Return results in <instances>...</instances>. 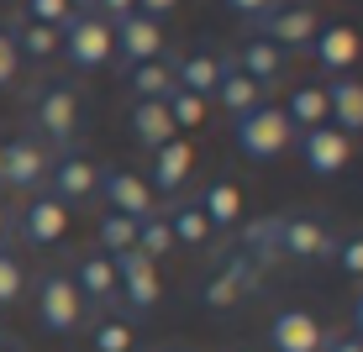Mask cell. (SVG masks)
I'll list each match as a JSON object with an SVG mask.
<instances>
[{"mask_svg":"<svg viewBox=\"0 0 363 352\" xmlns=\"http://www.w3.org/2000/svg\"><path fill=\"white\" fill-rule=\"evenodd\" d=\"M190 163H195V153H190V142H184V137H174V142H164L153 153V184L158 190H179L184 179H190Z\"/></svg>","mask_w":363,"mask_h":352,"instance_id":"cell-25","label":"cell"},{"mask_svg":"<svg viewBox=\"0 0 363 352\" xmlns=\"http://www.w3.org/2000/svg\"><path fill=\"white\" fill-rule=\"evenodd\" d=\"M253 289H258V263L232 253L227 263H216V273H211L206 284H200V305L206 310H237Z\"/></svg>","mask_w":363,"mask_h":352,"instance_id":"cell-9","label":"cell"},{"mask_svg":"<svg viewBox=\"0 0 363 352\" xmlns=\"http://www.w3.org/2000/svg\"><path fill=\"white\" fill-rule=\"evenodd\" d=\"M337 263H342L347 279H363V237H347V242H337Z\"/></svg>","mask_w":363,"mask_h":352,"instance_id":"cell-36","label":"cell"},{"mask_svg":"<svg viewBox=\"0 0 363 352\" xmlns=\"http://www.w3.org/2000/svg\"><path fill=\"white\" fill-rule=\"evenodd\" d=\"M158 352H179V347H158Z\"/></svg>","mask_w":363,"mask_h":352,"instance_id":"cell-46","label":"cell"},{"mask_svg":"<svg viewBox=\"0 0 363 352\" xmlns=\"http://www.w3.org/2000/svg\"><path fill=\"white\" fill-rule=\"evenodd\" d=\"M79 316H84V300L74 289L69 268H43V279H37V326L53 336H69L79 326Z\"/></svg>","mask_w":363,"mask_h":352,"instance_id":"cell-5","label":"cell"},{"mask_svg":"<svg viewBox=\"0 0 363 352\" xmlns=\"http://www.w3.org/2000/svg\"><path fill=\"white\" fill-rule=\"evenodd\" d=\"M132 253H143L147 263L169 258V253H174V232H169V216H147V221H137V237H132Z\"/></svg>","mask_w":363,"mask_h":352,"instance_id":"cell-30","label":"cell"},{"mask_svg":"<svg viewBox=\"0 0 363 352\" xmlns=\"http://www.w3.org/2000/svg\"><path fill=\"white\" fill-rule=\"evenodd\" d=\"M48 142H37V137H11L6 147H0V190H27L37 195L48 184Z\"/></svg>","mask_w":363,"mask_h":352,"instance_id":"cell-7","label":"cell"},{"mask_svg":"<svg viewBox=\"0 0 363 352\" xmlns=\"http://www.w3.org/2000/svg\"><path fill=\"white\" fill-rule=\"evenodd\" d=\"M69 6H74V16H90V11H95V0H69Z\"/></svg>","mask_w":363,"mask_h":352,"instance_id":"cell-44","label":"cell"},{"mask_svg":"<svg viewBox=\"0 0 363 352\" xmlns=\"http://www.w3.org/2000/svg\"><path fill=\"white\" fill-rule=\"evenodd\" d=\"M0 352H21V342H11V336H0Z\"/></svg>","mask_w":363,"mask_h":352,"instance_id":"cell-45","label":"cell"},{"mask_svg":"<svg viewBox=\"0 0 363 352\" xmlns=\"http://www.w3.org/2000/svg\"><path fill=\"white\" fill-rule=\"evenodd\" d=\"M284 116H290L295 132L327 127V90H321V84H300V90L290 95V106H284Z\"/></svg>","mask_w":363,"mask_h":352,"instance_id":"cell-28","label":"cell"},{"mask_svg":"<svg viewBox=\"0 0 363 352\" xmlns=\"http://www.w3.org/2000/svg\"><path fill=\"white\" fill-rule=\"evenodd\" d=\"M353 336H358V342H363V295L353 300Z\"/></svg>","mask_w":363,"mask_h":352,"instance_id":"cell-43","label":"cell"},{"mask_svg":"<svg viewBox=\"0 0 363 352\" xmlns=\"http://www.w3.org/2000/svg\"><path fill=\"white\" fill-rule=\"evenodd\" d=\"M116 300L132 305V321H147L158 310V263H147L143 253H116Z\"/></svg>","mask_w":363,"mask_h":352,"instance_id":"cell-8","label":"cell"},{"mask_svg":"<svg viewBox=\"0 0 363 352\" xmlns=\"http://www.w3.org/2000/svg\"><path fill=\"white\" fill-rule=\"evenodd\" d=\"M111 37H116V53L121 64H153V58H164V21L143 16V11H132V16L111 21Z\"/></svg>","mask_w":363,"mask_h":352,"instance_id":"cell-12","label":"cell"},{"mask_svg":"<svg viewBox=\"0 0 363 352\" xmlns=\"http://www.w3.org/2000/svg\"><path fill=\"white\" fill-rule=\"evenodd\" d=\"M242 258L258 263V268H269V263L279 258V216H264V221L242 226Z\"/></svg>","mask_w":363,"mask_h":352,"instance_id":"cell-27","label":"cell"},{"mask_svg":"<svg viewBox=\"0 0 363 352\" xmlns=\"http://www.w3.org/2000/svg\"><path fill=\"white\" fill-rule=\"evenodd\" d=\"M321 342H327V331H321V321L311 310H279L269 326L274 352H321Z\"/></svg>","mask_w":363,"mask_h":352,"instance_id":"cell-15","label":"cell"},{"mask_svg":"<svg viewBox=\"0 0 363 352\" xmlns=\"http://www.w3.org/2000/svg\"><path fill=\"white\" fill-rule=\"evenodd\" d=\"M95 195L106 200L116 216H127V221H147V216H153V190H147L143 174H127V169H100Z\"/></svg>","mask_w":363,"mask_h":352,"instance_id":"cell-11","label":"cell"},{"mask_svg":"<svg viewBox=\"0 0 363 352\" xmlns=\"http://www.w3.org/2000/svg\"><path fill=\"white\" fill-rule=\"evenodd\" d=\"M253 37H264V42H274L279 53H290V47H311L321 32V11L316 6H300V0H274L269 11H258L253 21Z\"/></svg>","mask_w":363,"mask_h":352,"instance_id":"cell-3","label":"cell"},{"mask_svg":"<svg viewBox=\"0 0 363 352\" xmlns=\"http://www.w3.org/2000/svg\"><path fill=\"white\" fill-rule=\"evenodd\" d=\"M127 90L137 100H169L174 95V69L164 58H153V64H132L127 69Z\"/></svg>","mask_w":363,"mask_h":352,"instance_id":"cell-26","label":"cell"},{"mask_svg":"<svg viewBox=\"0 0 363 352\" xmlns=\"http://www.w3.org/2000/svg\"><path fill=\"white\" fill-rule=\"evenodd\" d=\"M100 184V169L95 158H84L79 147H64V153H53V163H48V184L43 190L53 200H64V205H79V200H90Z\"/></svg>","mask_w":363,"mask_h":352,"instance_id":"cell-10","label":"cell"},{"mask_svg":"<svg viewBox=\"0 0 363 352\" xmlns=\"http://www.w3.org/2000/svg\"><path fill=\"white\" fill-rule=\"evenodd\" d=\"M169 232H174V247H206L211 242V226H206L195 200H184V205L169 210Z\"/></svg>","mask_w":363,"mask_h":352,"instance_id":"cell-29","label":"cell"},{"mask_svg":"<svg viewBox=\"0 0 363 352\" xmlns=\"http://www.w3.org/2000/svg\"><path fill=\"white\" fill-rule=\"evenodd\" d=\"M295 127L290 116H284V106H269V100H258L253 110H242V116H232V142L237 153L247 163H274L279 153H290L295 147Z\"/></svg>","mask_w":363,"mask_h":352,"instance_id":"cell-1","label":"cell"},{"mask_svg":"<svg viewBox=\"0 0 363 352\" xmlns=\"http://www.w3.org/2000/svg\"><path fill=\"white\" fill-rule=\"evenodd\" d=\"M6 37H11V47H16V58H32V64H48V58H58V32H53V27H37V21H27L21 11L11 16Z\"/></svg>","mask_w":363,"mask_h":352,"instance_id":"cell-22","label":"cell"},{"mask_svg":"<svg viewBox=\"0 0 363 352\" xmlns=\"http://www.w3.org/2000/svg\"><path fill=\"white\" fill-rule=\"evenodd\" d=\"M132 237H137V221L116 216V210H106V216H100V253H106V258L132 253Z\"/></svg>","mask_w":363,"mask_h":352,"instance_id":"cell-32","label":"cell"},{"mask_svg":"<svg viewBox=\"0 0 363 352\" xmlns=\"http://www.w3.org/2000/svg\"><path fill=\"white\" fill-rule=\"evenodd\" d=\"M169 69H174V90H184V95L206 100L211 90H216V69H221V53H184L179 64H169Z\"/></svg>","mask_w":363,"mask_h":352,"instance_id":"cell-24","label":"cell"},{"mask_svg":"<svg viewBox=\"0 0 363 352\" xmlns=\"http://www.w3.org/2000/svg\"><path fill=\"white\" fill-rule=\"evenodd\" d=\"M69 279H74L84 305H111V300H116V268H111L106 253H84L79 263H74Z\"/></svg>","mask_w":363,"mask_h":352,"instance_id":"cell-19","label":"cell"},{"mask_svg":"<svg viewBox=\"0 0 363 352\" xmlns=\"http://www.w3.org/2000/svg\"><path fill=\"white\" fill-rule=\"evenodd\" d=\"M337 253V237L321 210H290L279 216V258H300V263H321Z\"/></svg>","mask_w":363,"mask_h":352,"instance_id":"cell-6","label":"cell"},{"mask_svg":"<svg viewBox=\"0 0 363 352\" xmlns=\"http://www.w3.org/2000/svg\"><path fill=\"white\" fill-rule=\"evenodd\" d=\"M174 6H179V0H137V11H143V16H153V21H164Z\"/></svg>","mask_w":363,"mask_h":352,"instance_id":"cell-40","label":"cell"},{"mask_svg":"<svg viewBox=\"0 0 363 352\" xmlns=\"http://www.w3.org/2000/svg\"><path fill=\"white\" fill-rule=\"evenodd\" d=\"M221 6H227V11H232V16H242V21H253V16H258V11H269V6H274V0H221Z\"/></svg>","mask_w":363,"mask_h":352,"instance_id":"cell-38","label":"cell"},{"mask_svg":"<svg viewBox=\"0 0 363 352\" xmlns=\"http://www.w3.org/2000/svg\"><path fill=\"white\" fill-rule=\"evenodd\" d=\"M0 147H6V142H0Z\"/></svg>","mask_w":363,"mask_h":352,"instance_id":"cell-47","label":"cell"},{"mask_svg":"<svg viewBox=\"0 0 363 352\" xmlns=\"http://www.w3.org/2000/svg\"><path fill=\"white\" fill-rule=\"evenodd\" d=\"M11 232H16V210H11L6 200H0V247L11 242Z\"/></svg>","mask_w":363,"mask_h":352,"instance_id":"cell-42","label":"cell"},{"mask_svg":"<svg viewBox=\"0 0 363 352\" xmlns=\"http://www.w3.org/2000/svg\"><path fill=\"white\" fill-rule=\"evenodd\" d=\"M95 11L106 21H121V16H132V11H137V0H95Z\"/></svg>","mask_w":363,"mask_h":352,"instance_id":"cell-39","label":"cell"},{"mask_svg":"<svg viewBox=\"0 0 363 352\" xmlns=\"http://www.w3.org/2000/svg\"><path fill=\"white\" fill-rule=\"evenodd\" d=\"M21 16L37 21V27H53V32H64L69 21H74V6L69 0H21Z\"/></svg>","mask_w":363,"mask_h":352,"instance_id":"cell-33","label":"cell"},{"mask_svg":"<svg viewBox=\"0 0 363 352\" xmlns=\"http://www.w3.org/2000/svg\"><path fill=\"white\" fill-rule=\"evenodd\" d=\"M16 232H21V242H32V247L64 242V232H69V205H64V200H53L48 190H37V195L27 200V210L16 216Z\"/></svg>","mask_w":363,"mask_h":352,"instance_id":"cell-13","label":"cell"},{"mask_svg":"<svg viewBox=\"0 0 363 352\" xmlns=\"http://www.w3.org/2000/svg\"><path fill=\"white\" fill-rule=\"evenodd\" d=\"M16 74H21V58H16V47H11L6 27H0V90H11V84H16Z\"/></svg>","mask_w":363,"mask_h":352,"instance_id":"cell-37","label":"cell"},{"mask_svg":"<svg viewBox=\"0 0 363 352\" xmlns=\"http://www.w3.org/2000/svg\"><path fill=\"white\" fill-rule=\"evenodd\" d=\"M58 58L79 74H95L116 58V37H111V21L90 11V16H74L64 32H58Z\"/></svg>","mask_w":363,"mask_h":352,"instance_id":"cell-2","label":"cell"},{"mask_svg":"<svg viewBox=\"0 0 363 352\" xmlns=\"http://www.w3.org/2000/svg\"><path fill=\"white\" fill-rule=\"evenodd\" d=\"M321 90H327V116H332V127L342 132V137L363 132V79H353V74H337V79L321 84Z\"/></svg>","mask_w":363,"mask_h":352,"instance_id":"cell-17","label":"cell"},{"mask_svg":"<svg viewBox=\"0 0 363 352\" xmlns=\"http://www.w3.org/2000/svg\"><path fill=\"white\" fill-rule=\"evenodd\" d=\"M21 289H27V268H21L16 253H6V247H0V305H16Z\"/></svg>","mask_w":363,"mask_h":352,"instance_id":"cell-34","label":"cell"},{"mask_svg":"<svg viewBox=\"0 0 363 352\" xmlns=\"http://www.w3.org/2000/svg\"><path fill=\"white\" fill-rule=\"evenodd\" d=\"M232 64L242 69L247 79L258 84V90H264V84H279V79H284V53H279L274 42H264V37H247V42L232 53Z\"/></svg>","mask_w":363,"mask_h":352,"instance_id":"cell-21","label":"cell"},{"mask_svg":"<svg viewBox=\"0 0 363 352\" xmlns=\"http://www.w3.org/2000/svg\"><path fill=\"white\" fill-rule=\"evenodd\" d=\"M127 132H132L143 147H153V153L179 137V127H174V116H169L164 100H132V106H127Z\"/></svg>","mask_w":363,"mask_h":352,"instance_id":"cell-16","label":"cell"},{"mask_svg":"<svg viewBox=\"0 0 363 352\" xmlns=\"http://www.w3.org/2000/svg\"><path fill=\"white\" fill-rule=\"evenodd\" d=\"M164 106H169L174 127H200V121H206V100H195V95H184V90H174Z\"/></svg>","mask_w":363,"mask_h":352,"instance_id":"cell-35","label":"cell"},{"mask_svg":"<svg viewBox=\"0 0 363 352\" xmlns=\"http://www.w3.org/2000/svg\"><path fill=\"white\" fill-rule=\"evenodd\" d=\"M211 95H216V106H221V110H232V116H242V110H253L258 100H264V90H258V84H253L242 69L232 64V53H221V69H216V90H211Z\"/></svg>","mask_w":363,"mask_h":352,"instance_id":"cell-20","label":"cell"},{"mask_svg":"<svg viewBox=\"0 0 363 352\" xmlns=\"http://www.w3.org/2000/svg\"><path fill=\"white\" fill-rule=\"evenodd\" d=\"M90 347L95 352H132V321L127 316H100L90 326Z\"/></svg>","mask_w":363,"mask_h":352,"instance_id":"cell-31","label":"cell"},{"mask_svg":"<svg viewBox=\"0 0 363 352\" xmlns=\"http://www.w3.org/2000/svg\"><path fill=\"white\" fill-rule=\"evenodd\" d=\"M358 47H363V42H358V32L337 21V27H321V32H316V42H311L306 53H316V64L337 79V74H347V69L358 64Z\"/></svg>","mask_w":363,"mask_h":352,"instance_id":"cell-18","label":"cell"},{"mask_svg":"<svg viewBox=\"0 0 363 352\" xmlns=\"http://www.w3.org/2000/svg\"><path fill=\"white\" fill-rule=\"evenodd\" d=\"M321 352H363V342H358V336H327Z\"/></svg>","mask_w":363,"mask_h":352,"instance_id":"cell-41","label":"cell"},{"mask_svg":"<svg viewBox=\"0 0 363 352\" xmlns=\"http://www.w3.org/2000/svg\"><path fill=\"white\" fill-rule=\"evenodd\" d=\"M32 137L43 142L48 137V147H74V132H79V95H74V84H43L37 90V100H32Z\"/></svg>","mask_w":363,"mask_h":352,"instance_id":"cell-4","label":"cell"},{"mask_svg":"<svg viewBox=\"0 0 363 352\" xmlns=\"http://www.w3.org/2000/svg\"><path fill=\"white\" fill-rule=\"evenodd\" d=\"M195 205H200V216H206L211 232H232V226L242 221V195H237V184H227V179L206 184V195H200Z\"/></svg>","mask_w":363,"mask_h":352,"instance_id":"cell-23","label":"cell"},{"mask_svg":"<svg viewBox=\"0 0 363 352\" xmlns=\"http://www.w3.org/2000/svg\"><path fill=\"white\" fill-rule=\"evenodd\" d=\"M295 147H300V163H306L316 179H327V174H342L347 163H353V142H347L337 127H311V132H300Z\"/></svg>","mask_w":363,"mask_h":352,"instance_id":"cell-14","label":"cell"}]
</instances>
